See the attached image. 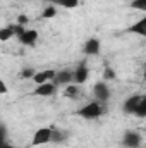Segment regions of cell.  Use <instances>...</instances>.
<instances>
[{"instance_id":"cell-22","label":"cell","mask_w":146,"mask_h":148,"mask_svg":"<svg viewBox=\"0 0 146 148\" xmlns=\"http://www.w3.org/2000/svg\"><path fill=\"white\" fill-rule=\"evenodd\" d=\"M103 77H105V81H108V79H115V71H113L112 67H105V71H103Z\"/></svg>"},{"instance_id":"cell-20","label":"cell","mask_w":146,"mask_h":148,"mask_svg":"<svg viewBox=\"0 0 146 148\" xmlns=\"http://www.w3.org/2000/svg\"><path fill=\"white\" fill-rule=\"evenodd\" d=\"M35 69H31V67H26V69H23L21 73H19V77H23V79H33V76H35Z\"/></svg>"},{"instance_id":"cell-10","label":"cell","mask_w":146,"mask_h":148,"mask_svg":"<svg viewBox=\"0 0 146 148\" xmlns=\"http://www.w3.org/2000/svg\"><path fill=\"white\" fill-rule=\"evenodd\" d=\"M55 73H57V71H53V69H45V71L35 73V76H33V81H35L36 84L46 83V81H52V79H53V76H55Z\"/></svg>"},{"instance_id":"cell-13","label":"cell","mask_w":146,"mask_h":148,"mask_svg":"<svg viewBox=\"0 0 146 148\" xmlns=\"http://www.w3.org/2000/svg\"><path fill=\"white\" fill-rule=\"evenodd\" d=\"M52 3L60 5L64 9H76L79 5V0H52Z\"/></svg>"},{"instance_id":"cell-18","label":"cell","mask_w":146,"mask_h":148,"mask_svg":"<svg viewBox=\"0 0 146 148\" xmlns=\"http://www.w3.org/2000/svg\"><path fill=\"white\" fill-rule=\"evenodd\" d=\"M64 95H65V97H71V98L77 97V95H79V88H77V84H67L65 90H64Z\"/></svg>"},{"instance_id":"cell-15","label":"cell","mask_w":146,"mask_h":148,"mask_svg":"<svg viewBox=\"0 0 146 148\" xmlns=\"http://www.w3.org/2000/svg\"><path fill=\"white\" fill-rule=\"evenodd\" d=\"M134 115L136 117H146V97H143L141 98V102H139V105H138V109H136V112H134Z\"/></svg>"},{"instance_id":"cell-6","label":"cell","mask_w":146,"mask_h":148,"mask_svg":"<svg viewBox=\"0 0 146 148\" xmlns=\"http://www.w3.org/2000/svg\"><path fill=\"white\" fill-rule=\"evenodd\" d=\"M55 91H57V86L52 81L41 83L35 88V95H38V97H52V95H55Z\"/></svg>"},{"instance_id":"cell-12","label":"cell","mask_w":146,"mask_h":148,"mask_svg":"<svg viewBox=\"0 0 146 148\" xmlns=\"http://www.w3.org/2000/svg\"><path fill=\"white\" fill-rule=\"evenodd\" d=\"M129 31H131V33H136V35H139V36H146V19H141L139 23L132 24V28H131Z\"/></svg>"},{"instance_id":"cell-4","label":"cell","mask_w":146,"mask_h":148,"mask_svg":"<svg viewBox=\"0 0 146 148\" xmlns=\"http://www.w3.org/2000/svg\"><path fill=\"white\" fill-rule=\"evenodd\" d=\"M50 136H52V127H40V129H36V133H35L31 143H33L35 147L46 145V143H50Z\"/></svg>"},{"instance_id":"cell-14","label":"cell","mask_w":146,"mask_h":148,"mask_svg":"<svg viewBox=\"0 0 146 148\" xmlns=\"http://www.w3.org/2000/svg\"><path fill=\"white\" fill-rule=\"evenodd\" d=\"M65 140V134H62L59 129L52 127V136H50V143H62Z\"/></svg>"},{"instance_id":"cell-8","label":"cell","mask_w":146,"mask_h":148,"mask_svg":"<svg viewBox=\"0 0 146 148\" xmlns=\"http://www.w3.org/2000/svg\"><path fill=\"white\" fill-rule=\"evenodd\" d=\"M141 98H143V95H132V97L126 98V102H124V112L134 115V112H136V109H138Z\"/></svg>"},{"instance_id":"cell-24","label":"cell","mask_w":146,"mask_h":148,"mask_svg":"<svg viewBox=\"0 0 146 148\" xmlns=\"http://www.w3.org/2000/svg\"><path fill=\"white\" fill-rule=\"evenodd\" d=\"M7 91H9V88H7V84H5V83H3V81L0 79V95H5Z\"/></svg>"},{"instance_id":"cell-5","label":"cell","mask_w":146,"mask_h":148,"mask_svg":"<svg viewBox=\"0 0 146 148\" xmlns=\"http://www.w3.org/2000/svg\"><path fill=\"white\" fill-rule=\"evenodd\" d=\"M88 76H89V69L86 64H79L77 69L72 73V83L74 84H83L88 81Z\"/></svg>"},{"instance_id":"cell-11","label":"cell","mask_w":146,"mask_h":148,"mask_svg":"<svg viewBox=\"0 0 146 148\" xmlns=\"http://www.w3.org/2000/svg\"><path fill=\"white\" fill-rule=\"evenodd\" d=\"M38 40V33L35 29H26L21 36H19V41L23 43V45H28V47H31V45H35Z\"/></svg>"},{"instance_id":"cell-25","label":"cell","mask_w":146,"mask_h":148,"mask_svg":"<svg viewBox=\"0 0 146 148\" xmlns=\"http://www.w3.org/2000/svg\"><path fill=\"white\" fill-rule=\"evenodd\" d=\"M0 141H5V127L0 124Z\"/></svg>"},{"instance_id":"cell-26","label":"cell","mask_w":146,"mask_h":148,"mask_svg":"<svg viewBox=\"0 0 146 148\" xmlns=\"http://www.w3.org/2000/svg\"><path fill=\"white\" fill-rule=\"evenodd\" d=\"M0 148H14L10 143H7V141H0Z\"/></svg>"},{"instance_id":"cell-16","label":"cell","mask_w":146,"mask_h":148,"mask_svg":"<svg viewBox=\"0 0 146 148\" xmlns=\"http://www.w3.org/2000/svg\"><path fill=\"white\" fill-rule=\"evenodd\" d=\"M55 14H57L55 5H46L45 10L41 12V17H43V19H52V17H55Z\"/></svg>"},{"instance_id":"cell-23","label":"cell","mask_w":146,"mask_h":148,"mask_svg":"<svg viewBox=\"0 0 146 148\" xmlns=\"http://www.w3.org/2000/svg\"><path fill=\"white\" fill-rule=\"evenodd\" d=\"M17 24L26 26V24H28V16H19V17H17Z\"/></svg>"},{"instance_id":"cell-19","label":"cell","mask_w":146,"mask_h":148,"mask_svg":"<svg viewBox=\"0 0 146 148\" xmlns=\"http://www.w3.org/2000/svg\"><path fill=\"white\" fill-rule=\"evenodd\" d=\"M131 7H132V9H136V10L146 12V0H132Z\"/></svg>"},{"instance_id":"cell-2","label":"cell","mask_w":146,"mask_h":148,"mask_svg":"<svg viewBox=\"0 0 146 148\" xmlns=\"http://www.w3.org/2000/svg\"><path fill=\"white\" fill-rule=\"evenodd\" d=\"M93 95L96 98V102H108L110 100V88L105 81H98L95 86H93Z\"/></svg>"},{"instance_id":"cell-9","label":"cell","mask_w":146,"mask_h":148,"mask_svg":"<svg viewBox=\"0 0 146 148\" xmlns=\"http://www.w3.org/2000/svg\"><path fill=\"white\" fill-rule=\"evenodd\" d=\"M52 83H53L55 86H59V84H71V83H72V73L67 71V69H65V71H60V73H55Z\"/></svg>"},{"instance_id":"cell-17","label":"cell","mask_w":146,"mask_h":148,"mask_svg":"<svg viewBox=\"0 0 146 148\" xmlns=\"http://www.w3.org/2000/svg\"><path fill=\"white\" fill-rule=\"evenodd\" d=\"M12 36H14V33H12V28L10 26L0 28V41H9Z\"/></svg>"},{"instance_id":"cell-3","label":"cell","mask_w":146,"mask_h":148,"mask_svg":"<svg viewBox=\"0 0 146 148\" xmlns=\"http://www.w3.org/2000/svg\"><path fill=\"white\" fill-rule=\"evenodd\" d=\"M143 143V138L138 131H127L122 138V145L126 148H139Z\"/></svg>"},{"instance_id":"cell-21","label":"cell","mask_w":146,"mask_h":148,"mask_svg":"<svg viewBox=\"0 0 146 148\" xmlns=\"http://www.w3.org/2000/svg\"><path fill=\"white\" fill-rule=\"evenodd\" d=\"M10 28H12V33H14V36H21V35L26 31V28H24V26H21V24H12Z\"/></svg>"},{"instance_id":"cell-1","label":"cell","mask_w":146,"mask_h":148,"mask_svg":"<svg viewBox=\"0 0 146 148\" xmlns=\"http://www.w3.org/2000/svg\"><path fill=\"white\" fill-rule=\"evenodd\" d=\"M77 115H81L83 119H88V121H95L102 115V103L100 102H89L77 110Z\"/></svg>"},{"instance_id":"cell-7","label":"cell","mask_w":146,"mask_h":148,"mask_svg":"<svg viewBox=\"0 0 146 148\" xmlns=\"http://www.w3.org/2000/svg\"><path fill=\"white\" fill-rule=\"evenodd\" d=\"M100 50H102V43H100L98 38H89V40L84 43V53H86V55L95 57V55L100 53Z\"/></svg>"}]
</instances>
